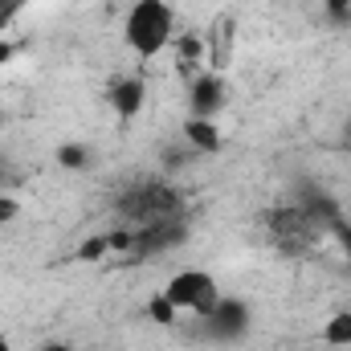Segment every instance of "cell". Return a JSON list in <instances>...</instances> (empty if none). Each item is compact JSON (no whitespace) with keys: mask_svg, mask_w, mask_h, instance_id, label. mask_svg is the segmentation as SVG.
<instances>
[{"mask_svg":"<svg viewBox=\"0 0 351 351\" xmlns=\"http://www.w3.org/2000/svg\"><path fill=\"white\" fill-rule=\"evenodd\" d=\"M269 233H274V245L286 250V254H306L319 245L323 237V225L306 213V208H278L269 217Z\"/></svg>","mask_w":351,"mask_h":351,"instance_id":"cell-4","label":"cell"},{"mask_svg":"<svg viewBox=\"0 0 351 351\" xmlns=\"http://www.w3.org/2000/svg\"><path fill=\"white\" fill-rule=\"evenodd\" d=\"M176 45H180V53H184V58H200V53H204V45H200V37H192V33H188V37H180Z\"/></svg>","mask_w":351,"mask_h":351,"instance_id":"cell-15","label":"cell"},{"mask_svg":"<svg viewBox=\"0 0 351 351\" xmlns=\"http://www.w3.org/2000/svg\"><path fill=\"white\" fill-rule=\"evenodd\" d=\"M119 217L139 229V225H152L164 217H184V200L176 188L160 184V180H147V184H135L119 196Z\"/></svg>","mask_w":351,"mask_h":351,"instance_id":"cell-2","label":"cell"},{"mask_svg":"<svg viewBox=\"0 0 351 351\" xmlns=\"http://www.w3.org/2000/svg\"><path fill=\"white\" fill-rule=\"evenodd\" d=\"M176 33V12L168 0H135L127 8V21H123V37L131 45V53L139 58H156L172 45Z\"/></svg>","mask_w":351,"mask_h":351,"instance_id":"cell-1","label":"cell"},{"mask_svg":"<svg viewBox=\"0 0 351 351\" xmlns=\"http://www.w3.org/2000/svg\"><path fill=\"white\" fill-rule=\"evenodd\" d=\"M176 315H180V311L172 306V298H168L164 290L152 294V302H147V319H152V323H160V327H176Z\"/></svg>","mask_w":351,"mask_h":351,"instance_id":"cell-11","label":"cell"},{"mask_svg":"<svg viewBox=\"0 0 351 351\" xmlns=\"http://www.w3.org/2000/svg\"><path fill=\"white\" fill-rule=\"evenodd\" d=\"M143 98H147L143 78H119V82H110V110L119 119H135L143 110Z\"/></svg>","mask_w":351,"mask_h":351,"instance_id":"cell-8","label":"cell"},{"mask_svg":"<svg viewBox=\"0 0 351 351\" xmlns=\"http://www.w3.org/2000/svg\"><path fill=\"white\" fill-rule=\"evenodd\" d=\"M348 143H351V119H348Z\"/></svg>","mask_w":351,"mask_h":351,"instance_id":"cell-20","label":"cell"},{"mask_svg":"<svg viewBox=\"0 0 351 351\" xmlns=\"http://www.w3.org/2000/svg\"><path fill=\"white\" fill-rule=\"evenodd\" d=\"M323 339H327L331 348H351V311H339V315L327 319Z\"/></svg>","mask_w":351,"mask_h":351,"instance_id":"cell-10","label":"cell"},{"mask_svg":"<svg viewBox=\"0 0 351 351\" xmlns=\"http://www.w3.org/2000/svg\"><path fill=\"white\" fill-rule=\"evenodd\" d=\"M0 351H12V343H8V339H4V335H0Z\"/></svg>","mask_w":351,"mask_h":351,"instance_id":"cell-19","label":"cell"},{"mask_svg":"<svg viewBox=\"0 0 351 351\" xmlns=\"http://www.w3.org/2000/svg\"><path fill=\"white\" fill-rule=\"evenodd\" d=\"M58 164L70 168V172H82V168L90 164V156H86L82 143H62V147H58Z\"/></svg>","mask_w":351,"mask_h":351,"instance_id":"cell-12","label":"cell"},{"mask_svg":"<svg viewBox=\"0 0 351 351\" xmlns=\"http://www.w3.org/2000/svg\"><path fill=\"white\" fill-rule=\"evenodd\" d=\"M184 139L196 147V152H221V131L213 119H188L184 123Z\"/></svg>","mask_w":351,"mask_h":351,"instance_id":"cell-9","label":"cell"},{"mask_svg":"<svg viewBox=\"0 0 351 351\" xmlns=\"http://www.w3.org/2000/svg\"><path fill=\"white\" fill-rule=\"evenodd\" d=\"M164 294L172 298L176 311H192L196 319H204L221 302V286L204 269H180V274H172V282L164 286Z\"/></svg>","mask_w":351,"mask_h":351,"instance_id":"cell-3","label":"cell"},{"mask_svg":"<svg viewBox=\"0 0 351 351\" xmlns=\"http://www.w3.org/2000/svg\"><path fill=\"white\" fill-rule=\"evenodd\" d=\"M102 254H110V237H90L86 245L78 250L82 262H94V258H102Z\"/></svg>","mask_w":351,"mask_h":351,"instance_id":"cell-13","label":"cell"},{"mask_svg":"<svg viewBox=\"0 0 351 351\" xmlns=\"http://www.w3.org/2000/svg\"><path fill=\"white\" fill-rule=\"evenodd\" d=\"M327 233H335V237H339V245H343V254L351 258V225H348V221H343V217H335V221L327 225Z\"/></svg>","mask_w":351,"mask_h":351,"instance_id":"cell-14","label":"cell"},{"mask_svg":"<svg viewBox=\"0 0 351 351\" xmlns=\"http://www.w3.org/2000/svg\"><path fill=\"white\" fill-rule=\"evenodd\" d=\"M225 98H229L225 78L213 74V70H204V74L192 78V86H188V110H192V119H213V114L225 106Z\"/></svg>","mask_w":351,"mask_h":351,"instance_id":"cell-7","label":"cell"},{"mask_svg":"<svg viewBox=\"0 0 351 351\" xmlns=\"http://www.w3.org/2000/svg\"><path fill=\"white\" fill-rule=\"evenodd\" d=\"M37 351H74V348H70V343H41Z\"/></svg>","mask_w":351,"mask_h":351,"instance_id":"cell-18","label":"cell"},{"mask_svg":"<svg viewBox=\"0 0 351 351\" xmlns=\"http://www.w3.org/2000/svg\"><path fill=\"white\" fill-rule=\"evenodd\" d=\"M250 323H254L250 302H241V298H225V294H221V302L204 315V335H208L213 343H237V339L250 335Z\"/></svg>","mask_w":351,"mask_h":351,"instance_id":"cell-6","label":"cell"},{"mask_svg":"<svg viewBox=\"0 0 351 351\" xmlns=\"http://www.w3.org/2000/svg\"><path fill=\"white\" fill-rule=\"evenodd\" d=\"M16 213H21V204H16V196H0V225H4V221H12Z\"/></svg>","mask_w":351,"mask_h":351,"instance_id":"cell-16","label":"cell"},{"mask_svg":"<svg viewBox=\"0 0 351 351\" xmlns=\"http://www.w3.org/2000/svg\"><path fill=\"white\" fill-rule=\"evenodd\" d=\"M327 12H331L335 21H339V16H348V12H351V0H327Z\"/></svg>","mask_w":351,"mask_h":351,"instance_id":"cell-17","label":"cell"},{"mask_svg":"<svg viewBox=\"0 0 351 351\" xmlns=\"http://www.w3.org/2000/svg\"><path fill=\"white\" fill-rule=\"evenodd\" d=\"M188 237V221L184 217H164V221H152V225H139L131 233V258H164L184 245Z\"/></svg>","mask_w":351,"mask_h":351,"instance_id":"cell-5","label":"cell"}]
</instances>
